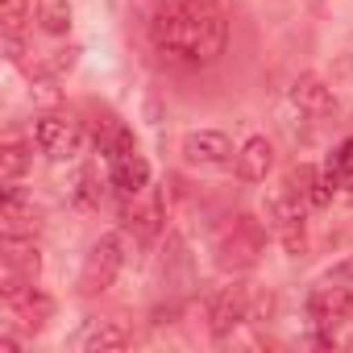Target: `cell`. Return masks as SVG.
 Listing matches in <instances>:
<instances>
[{"mask_svg":"<svg viewBox=\"0 0 353 353\" xmlns=\"http://www.w3.org/2000/svg\"><path fill=\"white\" fill-rule=\"evenodd\" d=\"M150 42L174 67H208L229 46V17L216 0H158Z\"/></svg>","mask_w":353,"mask_h":353,"instance_id":"6da1fadb","label":"cell"},{"mask_svg":"<svg viewBox=\"0 0 353 353\" xmlns=\"http://www.w3.org/2000/svg\"><path fill=\"white\" fill-rule=\"evenodd\" d=\"M108 179L125 196H141L150 188V162L137 150V137L129 129H117V137L108 145Z\"/></svg>","mask_w":353,"mask_h":353,"instance_id":"7a4b0ae2","label":"cell"},{"mask_svg":"<svg viewBox=\"0 0 353 353\" xmlns=\"http://www.w3.org/2000/svg\"><path fill=\"white\" fill-rule=\"evenodd\" d=\"M121 266H125V233H104V237L88 250V258H83L79 291H83V295H104V291L117 283Z\"/></svg>","mask_w":353,"mask_h":353,"instance_id":"3957f363","label":"cell"},{"mask_svg":"<svg viewBox=\"0 0 353 353\" xmlns=\"http://www.w3.org/2000/svg\"><path fill=\"white\" fill-rule=\"evenodd\" d=\"M83 125L71 121V117H59V112H46L34 121V145L50 158V162H75L83 154Z\"/></svg>","mask_w":353,"mask_h":353,"instance_id":"277c9868","label":"cell"},{"mask_svg":"<svg viewBox=\"0 0 353 353\" xmlns=\"http://www.w3.org/2000/svg\"><path fill=\"white\" fill-rule=\"evenodd\" d=\"M250 303H254V291L245 283H233V287H221L208 303V324H212V336L225 341L237 324L250 320Z\"/></svg>","mask_w":353,"mask_h":353,"instance_id":"5b68a950","label":"cell"},{"mask_svg":"<svg viewBox=\"0 0 353 353\" xmlns=\"http://www.w3.org/2000/svg\"><path fill=\"white\" fill-rule=\"evenodd\" d=\"M179 154H183L188 166H204V170H212V166H229V162L237 158L229 133H221V129H192V133L183 137Z\"/></svg>","mask_w":353,"mask_h":353,"instance_id":"8992f818","label":"cell"},{"mask_svg":"<svg viewBox=\"0 0 353 353\" xmlns=\"http://www.w3.org/2000/svg\"><path fill=\"white\" fill-rule=\"evenodd\" d=\"M291 104H295L307 121H324V117L336 112L332 88H328L324 79H316V75H299V79L291 83Z\"/></svg>","mask_w":353,"mask_h":353,"instance_id":"52a82bcc","label":"cell"},{"mask_svg":"<svg viewBox=\"0 0 353 353\" xmlns=\"http://www.w3.org/2000/svg\"><path fill=\"white\" fill-rule=\"evenodd\" d=\"M233 170L241 183H266V174L274 170V141L270 137H250L237 158H233Z\"/></svg>","mask_w":353,"mask_h":353,"instance_id":"ba28073f","label":"cell"},{"mask_svg":"<svg viewBox=\"0 0 353 353\" xmlns=\"http://www.w3.org/2000/svg\"><path fill=\"white\" fill-rule=\"evenodd\" d=\"M0 229H5V237H34L38 229V208L34 200L21 196V188H5V200H0Z\"/></svg>","mask_w":353,"mask_h":353,"instance_id":"9c48e42d","label":"cell"},{"mask_svg":"<svg viewBox=\"0 0 353 353\" xmlns=\"http://www.w3.org/2000/svg\"><path fill=\"white\" fill-rule=\"evenodd\" d=\"M307 312H312L316 324H341V320L353 316V299H349L345 287H320V291H312Z\"/></svg>","mask_w":353,"mask_h":353,"instance_id":"30bf717a","label":"cell"},{"mask_svg":"<svg viewBox=\"0 0 353 353\" xmlns=\"http://www.w3.org/2000/svg\"><path fill=\"white\" fill-rule=\"evenodd\" d=\"M5 266L17 270L21 279L38 283V274H42V254H38L34 237H5Z\"/></svg>","mask_w":353,"mask_h":353,"instance_id":"8fae6325","label":"cell"},{"mask_svg":"<svg viewBox=\"0 0 353 353\" xmlns=\"http://www.w3.org/2000/svg\"><path fill=\"white\" fill-rule=\"evenodd\" d=\"M88 353H121V349H129V328L121 324V320H96L88 332H83V341H79Z\"/></svg>","mask_w":353,"mask_h":353,"instance_id":"7c38bea8","label":"cell"},{"mask_svg":"<svg viewBox=\"0 0 353 353\" xmlns=\"http://www.w3.org/2000/svg\"><path fill=\"white\" fill-rule=\"evenodd\" d=\"M26 170H30V154H26V145L17 137H9L5 145H0V183H5V188L21 183Z\"/></svg>","mask_w":353,"mask_h":353,"instance_id":"4fadbf2b","label":"cell"},{"mask_svg":"<svg viewBox=\"0 0 353 353\" xmlns=\"http://www.w3.org/2000/svg\"><path fill=\"white\" fill-rule=\"evenodd\" d=\"M324 174H328L332 183H349V179H353V137H345V141L332 150V158H328Z\"/></svg>","mask_w":353,"mask_h":353,"instance_id":"5bb4252c","label":"cell"},{"mask_svg":"<svg viewBox=\"0 0 353 353\" xmlns=\"http://www.w3.org/2000/svg\"><path fill=\"white\" fill-rule=\"evenodd\" d=\"M38 21L46 34H67L71 30V5L67 0H46V5L38 9Z\"/></svg>","mask_w":353,"mask_h":353,"instance_id":"9a60e30c","label":"cell"},{"mask_svg":"<svg viewBox=\"0 0 353 353\" xmlns=\"http://www.w3.org/2000/svg\"><path fill=\"white\" fill-rule=\"evenodd\" d=\"M328 279H332V283H341V279H353V258H349L345 266H336V270H332Z\"/></svg>","mask_w":353,"mask_h":353,"instance_id":"2e32d148","label":"cell"},{"mask_svg":"<svg viewBox=\"0 0 353 353\" xmlns=\"http://www.w3.org/2000/svg\"><path fill=\"white\" fill-rule=\"evenodd\" d=\"M0 353H17V341L13 336H0Z\"/></svg>","mask_w":353,"mask_h":353,"instance_id":"e0dca14e","label":"cell"}]
</instances>
